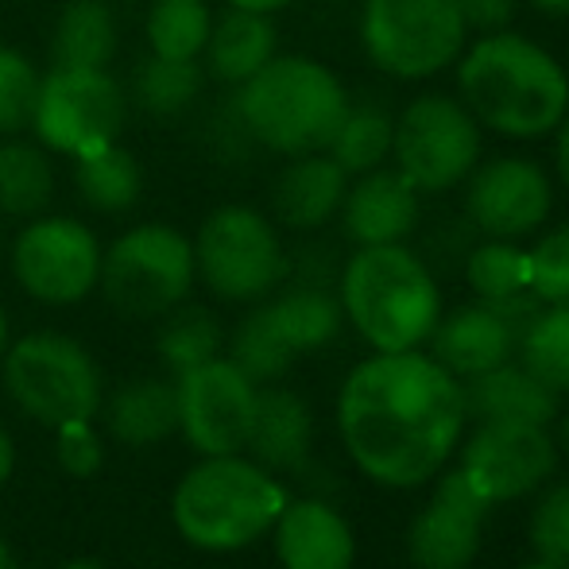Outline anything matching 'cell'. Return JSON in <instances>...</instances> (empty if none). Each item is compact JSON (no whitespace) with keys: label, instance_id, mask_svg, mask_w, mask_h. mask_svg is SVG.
I'll use <instances>...</instances> for the list:
<instances>
[{"label":"cell","instance_id":"6da1fadb","mask_svg":"<svg viewBox=\"0 0 569 569\" xmlns=\"http://www.w3.org/2000/svg\"><path fill=\"white\" fill-rule=\"evenodd\" d=\"M338 430L345 453L376 485H427L461 442V380L419 349L376 352L345 376Z\"/></svg>","mask_w":569,"mask_h":569},{"label":"cell","instance_id":"7a4b0ae2","mask_svg":"<svg viewBox=\"0 0 569 569\" xmlns=\"http://www.w3.org/2000/svg\"><path fill=\"white\" fill-rule=\"evenodd\" d=\"M457 93L480 128L539 140L569 113L566 67L519 31H488L457 59Z\"/></svg>","mask_w":569,"mask_h":569},{"label":"cell","instance_id":"3957f363","mask_svg":"<svg viewBox=\"0 0 569 569\" xmlns=\"http://www.w3.org/2000/svg\"><path fill=\"white\" fill-rule=\"evenodd\" d=\"M229 101L248 140L276 156L326 151L352 106L341 78L307 54H276Z\"/></svg>","mask_w":569,"mask_h":569},{"label":"cell","instance_id":"277c9868","mask_svg":"<svg viewBox=\"0 0 569 569\" xmlns=\"http://www.w3.org/2000/svg\"><path fill=\"white\" fill-rule=\"evenodd\" d=\"M287 492L252 457H202L171 496L174 531L206 555H237L276 527Z\"/></svg>","mask_w":569,"mask_h":569},{"label":"cell","instance_id":"5b68a950","mask_svg":"<svg viewBox=\"0 0 569 569\" xmlns=\"http://www.w3.org/2000/svg\"><path fill=\"white\" fill-rule=\"evenodd\" d=\"M341 310L376 352L419 349L442 318L430 268L407 244L357 248L341 268Z\"/></svg>","mask_w":569,"mask_h":569},{"label":"cell","instance_id":"8992f818","mask_svg":"<svg viewBox=\"0 0 569 569\" xmlns=\"http://www.w3.org/2000/svg\"><path fill=\"white\" fill-rule=\"evenodd\" d=\"M4 391L28 419L47 430L93 422L106 403V380L82 341L54 330L23 333L0 357Z\"/></svg>","mask_w":569,"mask_h":569},{"label":"cell","instance_id":"52a82bcc","mask_svg":"<svg viewBox=\"0 0 569 569\" xmlns=\"http://www.w3.org/2000/svg\"><path fill=\"white\" fill-rule=\"evenodd\" d=\"M194 283V240L163 221L132 226L101 252L98 287L124 318H163L190 299Z\"/></svg>","mask_w":569,"mask_h":569},{"label":"cell","instance_id":"ba28073f","mask_svg":"<svg viewBox=\"0 0 569 569\" xmlns=\"http://www.w3.org/2000/svg\"><path fill=\"white\" fill-rule=\"evenodd\" d=\"M194 268L221 302H260L291 276L276 221L252 206H218L198 226Z\"/></svg>","mask_w":569,"mask_h":569},{"label":"cell","instance_id":"9c48e42d","mask_svg":"<svg viewBox=\"0 0 569 569\" xmlns=\"http://www.w3.org/2000/svg\"><path fill=\"white\" fill-rule=\"evenodd\" d=\"M461 12L453 0H365L360 43L383 74L422 82L442 74L465 51Z\"/></svg>","mask_w":569,"mask_h":569},{"label":"cell","instance_id":"30bf717a","mask_svg":"<svg viewBox=\"0 0 569 569\" xmlns=\"http://www.w3.org/2000/svg\"><path fill=\"white\" fill-rule=\"evenodd\" d=\"M128 117V93L106 70L51 67L39 78V98L31 128L36 143L54 156H90L120 140Z\"/></svg>","mask_w":569,"mask_h":569},{"label":"cell","instance_id":"8fae6325","mask_svg":"<svg viewBox=\"0 0 569 569\" xmlns=\"http://www.w3.org/2000/svg\"><path fill=\"white\" fill-rule=\"evenodd\" d=\"M391 156L419 194H446L480 163V124L461 98L422 93L399 113Z\"/></svg>","mask_w":569,"mask_h":569},{"label":"cell","instance_id":"7c38bea8","mask_svg":"<svg viewBox=\"0 0 569 569\" xmlns=\"http://www.w3.org/2000/svg\"><path fill=\"white\" fill-rule=\"evenodd\" d=\"M101 240L78 218H31L12 240V276L43 307H74L98 291Z\"/></svg>","mask_w":569,"mask_h":569},{"label":"cell","instance_id":"4fadbf2b","mask_svg":"<svg viewBox=\"0 0 569 569\" xmlns=\"http://www.w3.org/2000/svg\"><path fill=\"white\" fill-rule=\"evenodd\" d=\"M252 383L229 357H213L198 368L174 376V403H179V435L202 457L244 453L248 430L256 419Z\"/></svg>","mask_w":569,"mask_h":569},{"label":"cell","instance_id":"5bb4252c","mask_svg":"<svg viewBox=\"0 0 569 569\" xmlns=\"http://www.w3.org/2000/svg\"><path fill=\"white\" fill-rule=\"evenodd\" d=\"M558 469V442L547 427L535 422L492 419L480 422L461 450V472L472 485V492L488 503H508L519 496L547 485V477Z\"/></svg>","mask_w":569,"mask_h":569},{"label":"cell","instance_id":"9a60e30c","mask_svg":"<svg viewBox=\"0 0 569 569\" xmlns=\"http://www.w3.org/2000/svg\"><path fill=\"white\" fill-rule=\"evenodd\" d=\"M555 210V182L535 159L496 156L469 171L465 218L492 240H519L542 229Z\"/></svg>","mask_w":569,"mask_h":569},{"label":"cell","instance_id":"2e32d148","mask_svg":"<svg viewBox=\"0 0 569 569\" xmlns=\"http://www.w3.org/2000/svg\"><path fill=\"white\" fill-rule=\"evenodd\" d=\"M488 508L461 472H446L430 492L427 508L407 531V555L415 569H469L480 555Z\"/></svg>","mask_w":569,"mask_h":569},{"label":"cell","instance_id":"e0dca14e","mask_svg":"<svg viewBox=\"0 0 569 569\" xmlns=\"http://www.w3.org/2000/svg\"><path fill=\"white\" fill-rule=\"evenodd\" d=\"M419 190L396 171V167H376L349 182L341 202L345 237L357 248L372 244H403L419 226Z\"/></svg>","mask_w":569,"mask_h":569},{"label":"cell","instance_id":"ac0fdd59","mask_svg":"<svg viewBox=\"0 0 569 569\" xmlns=\"http://www.w3.org/2000/svg\"><path fill=\"white\" fill-rule=\"evenodd\" d=\"M271 539L283 569H352L357 558L352 527L326 500H287Z\"/></svg>","mask_w":569,"mask_h":569},{"label":"cell","instance_id":"d6986e66","mask_svg":"<svg viewBox=\"0 0 569 569\" xmlns=\"http://www.w3.org/2000/svg\"><path fill=\"white\" fill-rule=\"evenodd\" d=\"M430 357L457 380L480 376L496 365H508L519 349V333L485 302L457 307L450 318H438L430 333Z\"/></svg>","mask_w":569,"mask_h":569},{"label":"cell","instance_id":"ffe728a7","mask_svg":"<svg viewBox=\"0 0 569 569\" xmlns=\"http://www.w3.org/2000/svg\"><path fill=\"white\" fill-rule=\"evenodd\" d=\"M461 399H465V419H477V422L511 419V422L550 427L562 415V396L550 383H542L535 372H527L523 365H516V360L488 368L480 376H469L461 383Z\"/></svg>","mask_w":569,"mask_h":569},{"label":"cell","instance_id":"44dd1931","mask_svg":"<svg viewBox=\"0 0 569 569\" xmlns=\"http://www.w3.org/2000/svg\"><path fill=\"white\" fill-rule=\"evenodd\" d=\"M345 190H349V174L338 159L330 151H307V156H291V163L279 171L271 210L287 229L310 232L322 229L341 210Z\"/></svg>","mask_w":569,"mask_h":569},{"label":"cell","instance_id":"7402d4cb","mask_svg":"<svg viewBox=\"0 0 569 569\" xmlns=\"http://www.w3.org/2000/svg\"><path fill=\"white\" fill-rule=\"evenodd\" d=\"M315 446V415L299 391L260 388L256 391V419L248 430L244 453L268 472H299Z\"/></svg>","mask_w":569,"mask_h":569},{"label":"cell","instance_id":"603a6c76","mask_svg":"<svg viewBox=\"0 0 569 569\" xmlns=\"http://www.w3.org/2000/svg\"><path fill=\"white\" fill-rule=\"evenodd\" d=\"M279 54V31L271 23V16L260 12H240L229 8L226 16H213L210 39H206V74L221 86H244L256 70H263Z\"/></svg>","mask_w":569,"mask_h":569},{"label":"cell","instance_id":"cb8c5ba5","mask_svg":"<svg viewBox=\"0 0 569 569\" xmlns=\"http://www.w3.org/2000/svg\"><path fill=\"white\" fill-rule=\"evenodd\" d=\"M260 310L268 315L271 330L279 333V341H283L295 357L330 345L345 326L341 299L330 287H318V283L287 287V291H279L271 302H260Z\"/></svg>","mask_w":569,"mask_h":569},{"label":"cell","instance_id":"d4e9b609","mask_svg":"<svg viewBox=\"0 0 569 569\" xmlns=\"http://www.w3.org/2000/svg\"><path fill=\"white\" fill-rule=\"evenodd\" d=\"M106 407L109 430L124 446H156L179 430V403H174V380L140 376L113 391Z\"/></svg>","mask_w":569,"mask_h":569},{"label":"cell","instance_id":"484cf974","mask_svg":"<svg viewBox=\"0 0 569 569\" xmlns=\"http://www.w3.org/2000/svg\"><path fill=\"white\" fill-rule=\"evenodd\" d=\"M120 28L106 0H67L54 20L51 62L54 67L106 70L117 54Z\"/></svg>","mask_w":569,"mask_h":569},{"label":"cell","instance_id":"4316f807","mask_svg":"<svg viewBox=\"0 0 569 569\" xmlns=\"http://www.w3.org/2000/svg\"><path fill=\"white\" fill-rule=\"evenodd\" d=\"M54 198V167L43 143H0V218H39Z\"/></svg>","mask_w":569,"mask_h":569},{"label":"cell","instance_id":"83f0119b","mask_svg":"<svg viewBox=\"0 0 569 569\" xmlns=\"http://www.w3.org/2000/svg\"><path fill=\"white\" fill-rule=\"evenodd\" d=\"M74 187L93 213H124L143 194L140 159L120 143H106V148L74 159Z\"/></svg>","mask_w":569,"mask_h":569},{"label":"cell","instance_id":"f1b7e54d","mask_svg":"<svg viewBox=\"0 0 569 569\" xmlns=\"http://www.w3.org/2000/svg\"><path fill=\"white\" fill-rule=\"evenodd\" d=\"M206 86V70L198 59H148L132 74V101L151 117H179L198 101Z\"/></svg>","mask_w":569,"mask_h":569},{"label":"cell","instance_id":"f546056e","mask_svg":"<svg viewBox=\"0 0 569 569\" xmlns=\"http://www.w3.org/2000/svg\"><path fill=\"white\" fill-rule=\"evenodd\" d=\"M213 28V12L206 0H151L143 36L148 51L159 59H202Z\"/></svg>","mask_w":569,"mask_h":569},{"label":"cell","instance_id":"4dcf8cb0","mask_svg":"<svg viewBox=\"0 0 569 569\" xmlns=\"http://www.w3.org/2000/svg\"><path fill=\"white\" fill-rule=\"evenodd\" d=\"M221 345H226V333H221L218 318L206 307H187V302L167 310L163 326H159V333H156L159 360H163L174 376L221 357Z\"/></svg>","mask_w":569,"mask_h":569},{"label":"cell","instance_id":"1f68e13d","mask_svg":"<svg viewBox=\"0 0 569 569\" xmlns=\"http://www.w3.org/2000/svg\"><path fill=\"white\" fill-rule=\"evenodd\" d=\"M465 279H469L477 302H488V307L516 299V295H527L531 291L527 248H519L516 240H485L465 260Z\"/></svg>","mask_w":569,"mask_h":569},{"label":"cell","instance_id":"d6a6232c","mask_svg":"<svg viewBox=\"0 0 569 569\" xmlns=\"http://www.w3.org/2000/svg\"><path fill=\"white\" fill-rule=\"evenodd\" d=\"M391 136H396L391 113H383L380 106H349L326 151L345 167V174H365L383 167V159L391 156Z\"/></svg>","mask_w":569,"mask_h":569},{"label":"cell","instance_id":"836d02e7","mask_svg":"<svg viewBox=\"0 0 569 569\" xmlns=\"http://www.w3.org/2000/svg\"><path fill=\"white\" fill-rule=\"evenodd\" d=\"M516 352L519 365L539 376L542 383H550L558 396L569 391V299L542 307V315L519 338Z\"/></svg>","mask_w":569,"mask_h":569},{"label":"cell","instance_id":"e575fe53","mask_svg":"<svg viewBox=\"0 0 569 569\" xmlns=\"http://www.w3.org/2000/svg\"><path fill=\"white\" fill-rule=\"evenodd\" d=\"M229 360L248 376L252 383H276L279 376L291 372L295 352L279 341V333L271 330L268 315L260 307L252 315L240 318V326L232 330L229 341Z\"/></svg>","mask_w":569,"mask_h":569},{"label":"cell","instance_id":"d590c367","mask_svg":"<svg viewBox=\"0 0 569 569\" xmlns=\"http://www.w3.org/2000/svg\"><path fill=\"white\" fill-rule=\"evenodd\" d=\"M39 70L16 47H0V136H20L31 128L39 98Z\"/></svg>","mask_w":569,"mask_h":569},{"label":"cell","instance_id":"8d00e7d4","mask_svg":"<svg viewBox=\"0 0 569 569\" xmlns=\"http://www.w3.org/2000/svg\"><path fill=\"white\" fill-rule=\"evenodd\" d=\"M527 260H531V291L539 295L547 307L550 302H566L569 299V221L535 240V248H527Z\"/></svg>","mask_w":569,"mask_h":569},{"label":"cell","instance_id":"74e56055","mask_svg":"<svg viewBox=\"0 0 569 569\" xmlns=\"http://www.w3.org/2000/svg\"><path fill=\"white\" fill-rule=\"evenodd\" d=\"M531 547L542 562L569 569V480L555 485L531 516Z\"/></svg>","mask_w":569,"mask_h":569},{"label":"cell","instance_id":"f35d334b","mask_svg":"<svg viewBox=\"0 0 569 569\" xmlns=\"http://www.w3.org/2000/svg\"><path fill=\"white\" fill-rule=\"evenodd\" d=\"M54 453L70 477H93L106 465V446H101L93 422H74V427L54 430Z\"/></svg>","mask_w":569,"mask_h":569},{"label":"cell","instance_id":"ab89813d","mask_svg":"<svg viewBox=\"0 0 569 569\" xmlns=\"http://www.w3.org/2000/svg\"><path fill=\"white\" fill-rule=\"evenodd\" d=\"M453 4H457V12H461L465 31H480V36L511 28L516 8H519L516 0H453Z\"/></svg>","mask_w":569,"mask_h":569},{"label":"cell","instance_id":"60d3db41","mask_svg":"<svg viewBox=\"0 0 569 569\" xmlns=\"http://www.w3.org/2000/svg\"><path fill=\"white\" fill-rule=\"evenodd\" d=\"M558 140H555V171H558V182L569 190V113L562 117V124L555 128Z\"/></svg>","mask_w":569,"mask_h":569},{"label":"cell","instance_id":"b9f144b4","mask_svg":"<svg viewBox=\"0 0 569 569\" xmlns=\"http://www.w3.org/2000/svg\"><path fill=\"white\" fill-rule=\"evenodd\" d=\"M221 4H229V8H240V12H260V16H276V12H283L287 4H295V0H221Z\"/></svg>","mask_w":569,"mask_h":569},{"label":"cell","instance_id":"7bdbcfd3","mask_svg":"<svg viewBox=\"0 0 569 569\" xmlns=\"http://www.w3.org/2000/svg\"><path fill=\"white\" fill-rule=\"evenodd\" d=\"M12 472H16V442H12V435L0 427V488L12 480Z\"/></svg>","mask_w":569,"mask_h":569},{"label":"cell","instance_id":"ee69618b","mask_svg":"<svg viewBox=\"0 0 569 569\" xmlns=\"http://www.w3.org/2000/svg\"><path fill=\"white\" fill-rule=\"evenodd\" d=\"M527 4H535L542 16H569V0H527Z\"/></svg>","mask_w":569,"mask_h":569},{"label":"cell","instance_id":"f6af8a7d","mask_svg":"<svg viewBox=\"0 0 569 569\" xmlns=\"http://www.w3.org/2000/svg\"><path fill=\"white\" fill-rule=\"evenodd\" d=\"M8 345H12V322H8V310L0 307V357L8 352Z\"/></svg>","mask_w":569,"mask_h":569},{"label":"cell","instance_id":"bcb514c9","mask_svg":"<svg viewBox=\"0 0 569 569\" xmlns=\"http://www.w3.org/2000/svg\"><path fill=\"white\" fill-rule=\"evenodd\" d=\"M0 569H16L12 547H8V539H4V535H0Z\"/></svg>","mask_w":569,"mask_h":569},{"label":"cell","instance_id":"7dc6e473","mask_svg":"<svg viewBox=\"0 0 569 569\" xmlns=\"http://www.w3.org/2000/svg\"><path fill=\"white\" fill-rule=\"evenodd\" d=\"M558 446H562V453L569 457V411L562 415V422H558Z\"/></svg>","mask_w":569,"mask_h":569},{"label":"cell","instance_id":"c3c4849f","mask_svg":"<svg viewBox=\"0 0 569 569\" xmlns=\"http://www.w3.org/2000/svg\"><path fill=\"white\" fill-rule=\"evenodd\" d=\"M59 569H106V566L93 562V558H74V562H62Z\"/></svg>","mask_w":569,"mask_h":569},{"label":"cell","instance_id":"681fc988","mask_svg":"<svg viewBox=\"0 0 569 569\" xmlns=\"http://www.w3.org/2000/svg\"><path fill=\"white\" fill-rule=\"evenodd\" d=\"M519 569H566V566H555V562H542V558H539V562H527V566H519Z\"/></svg>","mask_w":569,"mask_h":569}]
</instances>
